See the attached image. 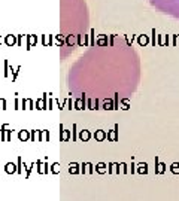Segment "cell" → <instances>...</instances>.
<instances>
[{"mask_svg":"<svg viewBox=\"0 0 179 201\" xmlns=\"http://www.w3.org/2000/svg\"><path fill=\"white\" fill-rule=\"evenodd\" d=\"M148 3L163 15L179 21V0H148Z\"/></svg>","mask_w":179,"mask_h":201,"instance_id":"6da1fadb","label":"cell"},{"mask_svg":"<svg viewBox=\"0 0 179 201\" xmlns=\"http://www.w3.org/2000/svg\"><path fill=\"white\" fill-rule=\"evenodd\" d=\"M78 171V164H70V167H69V173H73V174H76Z\"/></svg>","mask_w":179,"mask_h":201,"instance_id":"7a4b0ae2","label":"cell"},{"mask_svg":"<svg viewBox=\"0 0 179 201\" xmlns=\"http://www.w3.org/2000/svg\"><path fill=\"white\" fill-rule=\"evenodd\" d=\"M6 171H8V173H15V171H18V170L15 168L14 164H8V165H6Z\"/></svg>","mask_w":179,"mask_h":201,"instance_id":"3957f363","label":"cell"},{"mask_svg":"<svg viewBox=\"0 0 179 201\" xmlns=\"http://www.w3.org/2000/svg\"><path fill=\"white\" fill-rule=\"evenodd\" d=\"M51 171H52V173H58V171H60L58 164H54V165H52V168H51Z\"/></svg>","mask_w":179,"mask_h":201,"instance_id":"277c9868","label":"cell"}]
</instances>
